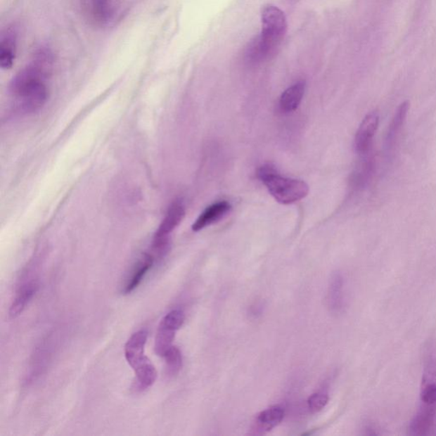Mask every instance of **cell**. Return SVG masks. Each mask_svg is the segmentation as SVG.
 <instances>
[{
  "label": "cell",
  "mask_w": 436,
  "mask_h": 436,
  "mask_svg": "<svg viewBox=\"0 0 436 436\" xmlns=\"http://www.w3.org/2000/svg\"><path fill=\"white\" fill-rule=\"evenodd\" d=\"M52 64L49 51L41 50L34 60L15 77L11 92L18 106L25 113L39 110L46 103L48 96L46 79Z\"/></svg>",
  "instance_id": "obj_1"
},
{
  "label": "cell",
  "mask_w": 436,
  "mask_h": 436,
  "mask_svg": "<svg viewBox=\"0 0 436 436\" xmlns=\"http://www.w3.org/2000/svg\"><path fill=\"white\" fill-rule=\"evenodd\" d=\"M285 14L278 8L266 6L262 10V33L250 44L248 56L250 62L258 63L268 59L283 39L286 33Z\"/></svg>",
  "instance_id": "obj_2"
},
{
  "label": "cell",
  "mask_w": 436,
  "mask_h": 436,
  "mask_svg": "<svg viewBox=\"0 0 436 436\" xmlns=\"http://www.w3.org/2000/svg\"><path fill=\"white\" fill-rule=\"evenodd\" d=\"M257 177L281 204L289 205L300 201L308 195L309 191L305 181L281 177L271 165L258 168Z\"/></svg>",
  "instance_id": "obj_3"
},
{
  "label": "cell",
  "mask_w": 436,
  "mask_h": 436,
  "mask_svg": "<svg viewBox=\"0 0 436 436\" xmlns=\"http://www.w3.org/2000/svg\"><path fill=\"white\" fill-rule=\"evenodd\" d=\"M82 3L84 14L96 26L108 25L115 18L114 0H82Z\"/></svg>",
  "instance_id": "obj_4"
},
{
  "label": "cell",
  "mask_w": 436,
  "mask_h": 436,
  "mask_svg": "<svg viewBox=\"0 0 436 436\" xmlns=\"http://www.w3.org/2000/svg\"><path fill=\"white\" fill-rule=\"evenodd\" d=\"M379 115L377 112H371L362 120L355 135V150L360 155L368 153L373 139L378 129Z\"/></svg>",
  "instance_id": "obj_5"
},
{
  "label": "cell",
  "mask_w": 436,
  "mask_h": 436,
  "mask_svg": "<svg viewBox=\"0 0 436 436\" xmlns=\"http://www.w3.org/2000/svg\"><path fill=\"white\" fill-rule=\"evenodd\" d=\"M185 216L184 205L176 201L169 207L159 229L155 233L153 241H169V235L181 224Z\"/></svg>",
  "instance_id": "obj_6"
},
{
  "label": "cell",
  "mask_w": 436,
  "mask_h": 436,
  "mask_svg": "<svg viewBox=\"0 0 436 436\" xmlns=\"http://www.w3.org/2000/svg\"><path fill=\"white\" fill-rule=\"evenodd\" d=\"M410 103L409 101L402 103L397 108L390 124L385 140V150L387 155H390L395 147L397 146V141L402 131L404 124L406 122L407 114H409Z\"/></svg>",
  "instance_id": "obj_7"
},
{
  "label": "cell",
  "mask_w": 436,
  "mask_h": 436,
  "mask_svg": "<svg viewBox=\"0 0 436 436\" xmlns=\"http://www.w3.org/2000/svg\"><path fill=\"white\" fill-rule=\"evenodd\" d=\"M148 333L146 331H139L132 335L124 347V354L128 364L133 369L142 362L146 357L144 355L145 345H146Z\"/></svg>",
  "instance_id": "obj_8"
},
{
  "label": "cell",
  "mask_w": 436,
  "mask_h": 436,
  "mask_svg": "<svg viewBox=\"0 0 436 436\" xmlns=\"http://www.w3.org/2000/svg\"><path fill=\"white\" fill-rule=\"evenodd\" d=\"M436 415V405L422 404L418 413L410 423L409 434L411 435H426L434 425Z\"/></svg>",
  "instance_id": "obj_9"
},
{
  "label": "cell",
  "mask_w": 436,
  "mask_h": 436,
  "mask_svg": "<svg viewBox=\"0 0 436 436\" xmlns=\"http://www.w3.org/2000/svg\"><path fill=\"white\" fill-rule=\"evenodd\" d=\"M230 209H231V205L228 201H220L217 203L210 205L207 209L202 212L195 224L192 226V229L195 232L200 231V230L207 227L215 222L221 219L225 214H227Z\"/></svg>",
  "instance_id": "obj_10"
},
{
  "label": "cell",
  "mask_w": 436,
  "mask_h": 436,
  "mask_svg": "<svg viewBox=\"0 0 436 436\" xmlns=\"http://www.w3.org/2000/svg\"><path fill=\"white\" fill-rule=\"evenodd\" d=\"M285 411L281 406H274L262 411L257 415L255 428L257 434H264L276 427L284 418Z\"/></svg>",
  "instance_id": "obj_11"
},
{
  "label": "cell",
  "mask_w": 436,
  "mask_h": 436,
  "mask_svg": "<svg viewBox=\"0 0 436 436\" xmlns=\"http://www.w3.org/2000/svg\"><path fill=\"white\" fill-rule=\"evenodd\" d=\"M136 379L133 383V390L141 392L148 389L155 383L157 378V371L155 366L146 357L135 369Z\"/></svg>",
  "instance_id": "obj_12"
},
{
  "label": "cell",
  "mask_w": 436,
  "mask_h": 436,
  "mask_svg": "<svg viewBox=\"0 0 436 436\" xmlns=\"http://www.w3.org/2000/svg\"><path fill=\"white\" fill-rule=\"evenodd\" d=\"M17 54V35L14 31L7 30L0 44V66L3 70H10L13 66Z\"/></svg>",
  "instance_id": "obj_13"
},
{
  "label": "cell",
  "mask_w": 436,
  "mask_h": 436,
  "mask_svg": "<svg viewBox=\"0 0 436 436\" xmlns=\"http://www.w3.org/2000/svg\"><path fill=\"white\" fill-rule=\"evenodd\" d=\"M305 91V82H300L286 89L280 99V108L282 112L290 113L300 106Z\"/></svg>",
  "instance_id": "obj_14"
},
{
  "label": "cell",
  "mask_w": 436,
  "mask_h": 436,
  "mask_svg": "<svg viewBox=\"0 0 436 436\" xmlns=\"http://www.w3.org/2000/svg\"><path fill=\"white\" fill-rule=\"evenodd\" d=\"M37 290L38 285L35 282H30L20 289L11 306L9 314L11 319L17 318L23 313L28 302L33 298Z\"/></svg>",
  "instance_id": "obj_15"
},
{
  "label": "cell",
  "mask_w": 436,
  "mask_h": 436,
  "mask_svg": "<svg viewBox=\"0 0 436 436\" xmlns=\"http://www.w3.org/2000/svg\"><path fill=\"white\" fill-rule=\"evenodd\" d=\"M153 262H155V257L150 253L144 254L142 259L139 262L133 270L132 277L129 278L126 288H124V293H131L140 285L145 274L152 268Z\"/></svg>",
  "instance_id": "obj_16"
},
{
  "label": "cell",
  "mask_w": 436,
  "mask_h": 436,
  "mask_svg": "<svg viewBox=\"0 0 436 436\" xmlns=\"http://www.w3.org/2000/svg\"><path fill=\"white\" fill-rule=\"evenodd\" d=\"M177 331L160 323L155 342V351L159 357H164L165 353L172 348Z\"/></svg>",
  "instance_id": "obj_17"
},
{
  "label": "cell",
  "mask_w": 436,
  "mask_h": 436,
  "mask_svg": "<svg viewBox=\"0 0 436 436\" xmlns=\"http://www.w3.org/2000/svg\"><path fill=\"white\" fill-rule=\"evenodd\" d=\"M342 286H344L342 277L339 274H335L331 281L328 293L329 306L333 311H338L342 308Z\"/></svg>",
  "instance_id": "obj_18"
},
{
  "label": "cell",
  "mask_w": 436,
  "mask_h": 436,
  "mask_svg": "<svg viewBox=\"0 0 436 436\" xmlns=\"http://www.w3.org/2000/svg\"><path fill=\"white\" fill-rule=\"evenodd\" d=\"M165 363H167V371L169 376H175L179 373L181 365H183V357L179 348L172 346L164 355Z\"/></svg>",
  "instance_id": "obj_19"
},
{
  "label": "cell",
  "mask_w": 436,
  "mask_h": 436,
  "mask_svg": "<svg viewBox=\"0 0 436 436\" xmlns=\"http://www.w3.org/2000/svg\"><path fill=\"white\" fill-rule=\"evenodd\" d=\"M328 401V395L326 393H314L308 399L309 409L314 413H318V411L324 409Z\"/></svg>",
  "instance_id": "obj_20"
},
{
  "label": "cell",
  "mask_w": 436,
  "mask_h": 436,
  "mask_svg": "<svg viewBox=\"0 0 436 436\" xmlns=\"http://www.w3.org/2000/svg\"><path fill=\"white\" fill-rule=\"evenodd\" d=\"M184 322V314L181 310H173L169 312L163 318L162 321L164 325L171 327V328L176 331L181 328Z\"/></svg>",
  "instance_id": "obj_21"
}]
</instances>
